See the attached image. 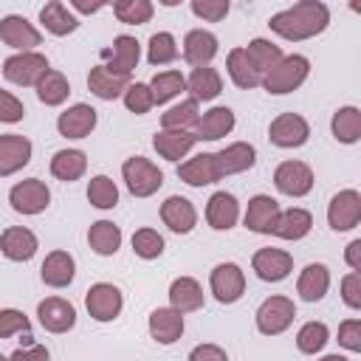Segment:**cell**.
<instances>
[{"label": "cell", "mask_w": 361, "mask_h": 361, "mask_svg": "<svg viewBox=\"0 0 361 361\" xmlns=\"http://www.w3.org/2000/svg\"><path fill=\"white\" fill-rule=\"evenodd\" d=\"M71 8L82 11V14H96L99 8H104V3H82V0H71Z\"/></svg>", "instance_id": "cell-57"}, {"label": "cell", "mask_w": 361, "mask_h": 361, "mask_svg": "<svg viewBox=\"0 0 361 361\" xmlns=\"http://www.w3.org/2000/svg\"><path fill=\"white\" fill-rule=\"evenodd\" d=\"M338 344L350 353H361V319H344L338 324Z\"/></svg>", "instance_id": "cell-51"}, {"label": "cell", "mask_w": 361, "mask_h": 361, "mask_svg": "<svg viewBox=\"0 0 361 361\" xmlns=\"http://www.w3.org/2000/svg\"><path fill=\"white\" fill-rule=\"evenodd\" d=\"M87 87H90L93 96H99L104 102H113V99L124 96V90L130 87V76H121V73L107 71L104 65H96L87 73Z\"/></svg>", "instance_id": "cell-30"}, {"label": "cell", "mask_w": 361, "mask_h": 361, "mask_svg": "<svg viewBox=\"0 0 361 361\" xmlns=\"http://www.w3.org/2000/svg\"><path fill=\"white\" fill-rule=\"evenodd\" d=\"M214 158H217L220 178H226V175H237V172L251 169L257 164V149L248 141H234V144L223 147L220 152H214Z\"/></svg>", "instance_id": "cell-26"}, {"label": "cell", "mask_w": 361, "mask_h": 361, "mask_svg": "<svg viewBox=\"0 0 361 361\" xmlns=\"http://www.w3.org/2000/svg\"><path fill=\"white\" fill-rule=\"evenodd\" d=\"M330 290V268L324 262H310L296 279V293L302 302H322Z\"/></svg>", "instance_id": "cell-27"}, {"label": "cell", "mask_w": 361, "mask_h": 361, "mask_svg": "<svg viewBox=\"0 0 361 361\" xmlns=\"http://www.w3.org/2000/svg\"><path fill=\"white\" fill-rule=\"evenodd\" d=\"M341 299H344V305L353 307V310L361 307V274L350 271V274L341 279Z\"/></svg>", "instance_id": "cell-53"}, {"label": "cell", "mask_w": 361, "mask_h": 361, "mask_svg": "<svg viewBox=\"0 0 361 361\" xmlns=\"http://www.w3.org/2000/svg\"><path fill=\"white\" fill-rule=\"evenodd\" d=\"M133 251L141 259H158L164 254V237L155 228H138L133 234Z\"/></svg>", "instance_id": "cell-47"}, {"label": "cell", "mask_w": 361, "mask_h": 361, "mask_svg": "<svg viewBox=\"0 0 361 361\" xmlns=\"http://www.w3.org/2000/svg\"><path fill=\"white\" fill-rule=\"evenodd\" d=\"M39 23L45 25V31H51L54 37H65L71 31L79 28V17L62 3V0H51L39 8Z\"/></svg>", "instance_id": "cell-34"}, {"label": "cell", "mask_w": 361, "mask_h": 361, "mask_svg": "<svg viewBox=\"0 0 361 361\" xmlns=\"http://www.w3.org/2000/svg\"><path fill=\"white\" fill-rule=\"evenodd\" d=\"M319 361H350L347 355H338V353H330V355H324V358H319Z\"/></svg>", "instance_id": "cell-58"}, {"label": "cell", "mask_w": 361, "mask_h": 361, "mask_svg": "<svg viewBox=\"0 0 361 361\" xmlns=\"http://www.w3.org/2000/svg\"><path fill=\"white\" fill-rule=\"evenodd\" d=\"M195 144H197V138H195L192 130H158V133L152 135L155 152H158L164 161H172V164H178L183 155H189Z\"/></svg>", "instance_id": "cell-21"}, {"label": "cell", "mask_w": 361, "mask_h": 361, "mask_svg": "<svg viewBox=\"0 0 361 361\" xmlns=\"http://www.w3.org/2000/svg\"><path fill=\"white\" fill-rule=\"evenodd\" d=\"M37 316H39V324L48 333H68L76 324V307L68 299H62V296L42 299L37 305Z\"/></svg>", "instance_id": "cell-15"}, {"label": "cell", "mask_w": 361, "mask_h": 361, "mask_svg": "<svg viewBox=\"0 0 361 361\" xmlns=\"http://www.w3.org/2000/svg\"><path fill=\"white\" fill-rule=\"evenodd\" d=\"M330 130H333V138L341 141V144H355L361 138V110L347 104V107H338L333 113V121H330Z\"/></svg>", "instance_id": "cell-38"}, {"label": "cell", "mask_w": 361, "mask_h": 361, "mask_svg": "<svg viewBox=\"0 0 361 361\" xmlns=\"http://www.w3.org/2000/svg\"><path fill=\"white\" fill-rule=\"evenodd\" d=\"M220 51V42L212 31L206 28H192L186 37H183V59L195 68H203L209 65Z\"/></svg>", "instance_id": "cell-23"}, {"label": "cell", "mask_w": 361, "mask_h": 361, "mask_svg": "<svg viewBox=\"0 0 361 361\" xmlns=\"http://www.w3.org/2000/svg\"><path fill=\"white\" fill-rule=\"evenodd\" d=\"M8 361H51V353L42 344H28V347L14 350L8 355Z\"/></svg>", "instance_id": "cell-54"}, {"label": "cell", "mask_w": 361, "mask_h": 361, "mask_svg": "<svg viewBox=\"0 0 361 361\" xmlns=\"http://www.w3.org/2000/svg\"><path fill=\"white\" fill-rule=\"evenodd\" d=\"M102 59H104V68H107V71L121 73V76H130V73L138 68L141 45H138L135 37H130V34H118V37L113 39V45L102 51Z\"/></svg>", "instance_id": "cell-12"}, {"label": "cell", "mask_w": 361, "mask_h": 361, "mask_svg": "<svg viewBox=\"0 0 361 361\" xmlns=\"http://www.w3.org/2000/svg\"><path fill=\"white\" fill-rule=\"evenodd\" d=\"M240 220V203L231 192H214L206 203V223L214 231H228Z\"/></svg>", "instance_id": "cell-24"}, {"label": "cell", "mask_w": 361, "mask_h": 361, "mask_svg": "<svg viewBox=\"0 0 361 361\" xmlns=\"http://www.w3.org/2000/svg\"><path fill=\"white\" fill-rule=\"evenodd\" d=\"M310 228H313V214H310L307 209L290 206V209L279 212V217H276L271 234H276V237H282V240H302V237L310 234Z\"/></svg>", "instance_id": "cell-31"}, {"label": "cell", "mask_w": 361, "mask_h": 361, "mask_svg": "<svg viewBox=\"0 0 361 361\" xmlns=\"http://www.w3.org/2000/svg\"><path fill=\"white\" fill-rule=\"evenodd\" d=\"M226 71H228L231 82H234L237 87H243V90H251V87H257V85L262 82V73L254 68V62L248 59L245 48H231V51H228V56H226Z\"/></svg>", "instance_id": "cell-35"}, {"label": "cell", "mask_w": 361, "mask_h": 361, "mask_svg": "<svg viewBox=\"0 0 361 361\" xmlns=\"http://www.w3.org/2000/svg\"><path fill=\"white\" fill-rule=\"evenodd\" d=\"M45 71H51V65H48L45 54H39V51L11 54L3 62V76L20 87H37V82L45 76Z\"/></svg>", "instance_id": "cell-4"}, {"label": "cell", "mask_w": 361, "mask_h": 361, "mask_svg": "<svg viewBox=\"0 0 361 361\" xmlns=\"http://www.w3.org/2000/svg\"><path fill=\"white\" fill-rule=\"evenodd\" d=\"M8 203H11V209L17 214H39L51 203V189L39 178H25V180H20V183L11 186Z\"/></svg>", "instance_id": "cell-6"}, {"label": "cell", "mask_w": 361, "mask_h": 361, "mask_svg": "<svg viewBox=\"0 0 361 361\" xmlns=\"http://www.w3.org/2000/svg\"><path fill=\"white\" fill-rule=\"evenodd\" d=\"M310 73V62L307 56L302 54H288L282 56L265 76H262V87L271 93V96H282V93H293Z\"/></svg>", "instance_id": "cell-2"}, {"label": "cell", "mask_w": 361, "mask_h": 361, "mask_svg": "<svg viewBox=\"0 0 361 361\" xmlns=\"http://www.w3.org/2000/svg\"><path fill=\"white\" fill-rule=\"evenodd\" d=\"M327 341H330V330H327L324 322H305V324L299 327V333H296V347H299V353H305V355L322 353Z\"/></svg>", "instance_id": "cell-42"}, {"label": "cell", "mask_w": 361, "mask_h": 361, "mask_svg": "<svg viewBox=\"0 0 361 361\" xmlns=\"http://www.w3.org/2000/svg\"><path fill=\"white\" fill-rule=\"evenodd\" d=\"M192 14L206 23H220L228 14V0H192Z\"/></svg>", "instance_id": "cell-50"}, {"label": "cell", "mask_w": 361, "mask_h": 361, "mask_svg": "<svg viewBox=\"0 0 361 361\" xmlns=\"http://www.w3.org/2000/svg\"><path fill=\"white\" fill-rule=\"evenodd\" d=\"M31 322L17 307H0V338H11L14 333H28Z\"/></svg>", "instance_id": "cell-49"}, {"label": "cell", "mask_w": 361, "mask_h": 361, "mask_svg": "<svg viewBox=\"0 0 361 361\" xmlns=\"http://www.w3.org/2000/svg\"><path fill=\"white\" fill-rule=\"evenodd\" d=\"M23 116H25L23 102H20L14 93L0 90V121H6V124H17V121H23Z\"/></svg>", "instance_id": "cell-52"}, {"label": "cell", "mask_w": 361, "mask_h": 361, "mask_svg": "<svg viewBox=\"0 0 361 361\" xmlns=\"http://www.w3.org/2000/svg\"><path fill=\"white\" fill-rule=\"evenodd\" d=\"M0 361H8V358H6V355H0Z\"/></svg>", "instance_id": "cell-59"}, {"label": "cell", "mask_w": 361, "mask_h": 361, "mask_svg": "<svg viewBox=\"0 0 361 361\" xmlns=\"http://www.w3.org/2000/svg\"><path fill=\"white\" fill-rule=\"evenodd\" d=\"M245 54H248V59L254 62V68L265 76L279 59H282V48L279 45H274L271 39H262V37H254L251 42H248V48H245Z\"/></svg>", "instance_id": "cell-43"}, {"label": "cell", "mask_w": 361, "mask_h": 361, "mask_svg": "<svg viewBox=\"0 0 361 361\" xmlns=\"http://www.w3.org/2000/svg\"><path fill=\"white\" fill-rule=\"evenodd\" d=\"M231 130H234V110L217 104V107L206 110V113L197 118V124H195V138H197V141H220V138L228 135Z\"/></svg>", "instance_id": "cell-25"}, {"label": "cell", "mask_w": 361, "mask_h": 361, "mask_svg": "<svg viewBox=\"0 0 361 361\" xmlns=\"http://www.w3.org/2000/svg\"><path fill=\"white\" fill-rule=\"evenodd\" d=\"M39 276L48 288H68L76 276V262L68 251H51L45 259H42V268H39Z\"/></svg>", "instance_id": "cell-29"}, {"label": "cell", "mask_w": 361, "mask_h": 361, "mask_svg": "<svg viewBox=\"0 0 361 361\" xmlns=\"http://www.w3.org/2000/svg\"><path fill=\"white\" fill-rule=\"evenodd\" d=\"M149 336L158 341V344H175L180 336H183V313H178L175 307H155L149 313Z\"/></svg>", "instance_id": "cell-28"}, {"label": "cell", "mask_w": 361, "mask_h": 361, "mask_svg": "<svg viewBox=\"0 0 361 361\" xmlns=\"http://www.w3.org/2000/svg\"><path fill=\"white\" fill-rule=\"evenodd\" d=\"M161 220L169 231L175 234H189L195 226H197V209L192 206L189 197H180V195H169L164 203H161Z\"/></svg>", "instance_id": "cell-17"}, {"label": "cell", "mask_w": 361, "mask_h": 361, "mask_svg": "<svg viewBox=\"0 0 361 361\" xmlns=\"http://www.w3.org/2000/svg\"><path fill=\"white\" fill-rule=\"evenodd\" d=\"M327 23H330V8L322 0H299L290 8L276 11L268 20V28L288 42H302L322 34Z\"/></svg>", "instance_id": "cell-1"}, {"label": "cell", "mask_w": 361, "mask_h": 361, "mask_svg": "<svg viewBox=\"0 0 361 361\" xmlns=\"http://www.w3.org/2000/svg\"><path fill=\"white\" fill-rule=\"evenodd\" d=\"M189 361H228L226 350L217 347V344H197L192 353H189Z\"/></svg>", "instance_id": "cell-55"}, {"label": "cell", "mask_w": 361, "mask_h": 361, "mask_svg": "<svg viewBox=\"0 0 361 361\" xmlns=\"http://www.w3.org/2000/svg\"><path fill=\"white\" fill-rule=\"evenodd\" d=\"M87 200H90V206H96V209H113L116 203H118V186L113 183V178H107V175H96V178H90V183H87Z\"/></svg>", "instance_id": "cell-46"}, {"label": "cell", "mask_w": 361, "mask_h": 361, "mask_svg": "<svg viewBox=\"0 0 361 361\" xmlns=\"http://www.w3.org/2000/svg\"><path fill=\"white\" fill-rule=\"evenodd\" d=\"M279 212H282V209H279V203H276L271 195H254V197L248 200V209H245L243 223H245V228L254 231V234H271V228H274Z\"/></svg>", "instance_id": "cell-22"}, {"label": "cell", "mask_w": 361, "mask_h": 361, "mask_svg": "<svg viewBox=\"0 0 361 361\" xmlns=\"http://www.w3.org/2000/svg\"><path fill=\"white\" fill-rule=\"evenodd\" d=\"M200 118V107L195 99H183L166 113H161V130H189Z\"/></svg>", "instance_id": "cell-41"}, {"label": "cell", "mask_w": 361, "mask_h": 361, "mask_svg": "<svg viewBox=\"0 0 361 361\" xmlns=\"http://www.w3.org/2000/svg\"><path fill=\"white\" fill-rule=\"evenodd\" d=\"M85 169H87V155L82 149H59L51 158V175L56 180L73 183L85 175Z\"/></svg>", "instance_id": "cell-36"}, {"label": "cell", "mask_w": 361, "mask_h": 361, "mask_svg": "<svg viewBox=\"0 0 361 361\" xmlns=\"http://www.w3.org/2000/svg\"><path fill=\"white\" fill-rule=\"evenodd\" d=\"M87 245L99 257H113L121 248V228L110 220H96L87 231Z\"/></svg>", "instance_id": "cell-37"}, {"label": "cell", "mask_w": 361, "mask_h": 361, "mask_svg": "<svg viewBox=\"0 0 361 361\" xmlns=\"http://www.w3.org/2000/svg\"><path fill=\"white\" fill-rule=\"evenodd\" d=\"M68 93H71V85H68V79L59 73V71H45V76L37 82V99L42 102V104H48V107H56V104H62L65 99H68Z\"/></svg>", "instance_id": "cell-40"}, {"label": "cell", "mask_w": 361, "mask_h": 361, "mask_svg": "<svg viewBox=\"0 0 361 361\" xmlns=\"http://www.w3.org/2000/svg\"><path fill=\"white\" fill-rule=\"evenodd\" d=\"M124 107L130 110V113H135V116H144V113H149L152 110V93H149V85L147 82H130V87L124 90Z\"/></svg>", "instance_id": "cell-48"}, {"label": "cell", "mask_w": 361, "mask_h": 361, "mask_svg": "<svg viewBox=\"0 0 361 361\" xmlns=\"http://www.w3.org/2000/svg\"><path fill=\"white\" fill-rule=\"evenodd\" d=\"M0 39L14 48L17 54H25V51H34L39 42H42V34L20 14H6L0 20Z\"/></svg>", "instance_id": "cell-13"}, {"label": "cell", "mask_w": 361, "mask_h": 361, "mask_svg": "<svg viewBox=\"0 0 361 361\" xmlns=\"http://www.w3.org/2000/svg\"><path fill=\"white\" fill-rule=\"evenodd\" d=\"M169 307L178 313H192L203 307V288L195 276H178L169 285Z\"/></svg>", "instance_id": "cell-32"}, {"label": "cell", "mask_w": 361, "mask_h": 361, "mask_svg": "<svg viewBox=\"0 0 361 361\" xmlns=\"http://www.w3.org/2000/svg\"><path fill=\"white\" fill-rule=\"evenodd\" d=\"M31 161V141L20 133H6L0 135V178H8L28 166Z\"/></svg>", "instance_id": "cell-19"}, {"label": "cell", "mask_w": 361, "mask_h": 361, "mask_svg": "<svg viewBox=\"0 0 361 361\" xmlns=\"http://www.w3.org/2000/svg\"><path fill=\"white\" fill-rule=\"evenodd\" d=\"M209 288L220 305H234L245 293V274L237 262H220L209 274Z\"/></svg>", "instance_id": "cell-7"}, {"label": "cell", "mask_w": 361, "mask_h": 361, "mask_svg": "<svg viewBox=\"0 0 361 361\" xmlns=\"http://www.w3.org/2000/svg\"><path fill=\"white\" fill-rule=\"evenodd\" d=\"M85 307H87L90 319L113 322L121 313V307H124V296H121V290L113 282H96L85 293Z\"/></svg>", "instance_id": "cell-8"}, {"label": "cell", "mask_w": 361, "mask_h": 361, "mask_svg": "<svg viewBox=\"0 0 361 361\" xmlns=\"http://www.w3.org/2000/svg\"><path fill=\"white\" fill-rule=\"evenodd\" d=\"M344 259H347V265H350L355 274H361V240H353V243L347 245Z\"/></svg>", "instance_id": "cell-56"}, {"label": "cell", "mask_w": 361, "mask_h": 361, "mask_svg": "<svg viewBox=\"0 0 361 361\" xmlns=\"http://www.w3.org/2000/svg\"><path fill=\"white\" fill-rule=\"evenodd\" d=\"M296 316V305L288 296H268L259 307H257V330L262 336H279L293 324Z\"/></svg>", "instance_id": "cell-5"}, {"label": "cell", "mask_w": 361, "mask_h": 361, "mask_svg": "<svg viewBox=\"0 0 361 361\" xmlns=\"http://www.w3.org/2000/svg\"><path fill=\"white\" fill-rule=\"evenodd\" d=\"M327 223L333 231H350L361 223V195L355 189H341L327 203Z\"/></svg>", "instance_id": "cell-11"}, {"label": "cell", "mask_w": 361, "mask_h": 361, "mask_svg": "<svg viewBox=\"0 0 361 361\" xmlns=\"http://www.w3.org/2000/svg\"><path fill=\"white\" fill-rule=\"evenodd\" d=\"M147 85H149L152 102H155V104H166V102L175 99L180 90H186V76H183L180 71H161V73H155Z\"/></svg>", "instance_id": "cell-39"}, {"label": "cell", "mask_w": 361, "mask_h": 361, "mask_svg": "<svg viewBox=\"0 0 361 361\" xmlns=\"http://www.w3.org/2000/svg\"><path fill=\"white\" fill-rule=\"evenodd\" d=\"M274 186L288 197H305L313 189V169L305 161H282L274 169Z\"/></svg>", "instance_id": "cell-9"}, {"label": "cell", "mask_w": 361, "mask_h": 361, "mask_svg": "<svg viewBox=\"0 0 361 361\" xmlns=\"http://www.w3.org/2000/svg\"><path fill=\"white\" fill-rule=\"evenodd\" d=\"M152 11H155V6L149 0H118L113 6L116 20L124 25H144L152 20Z\"/></svg>", "instance_id": "cell-44"}, {"label": "cell", "mask_w": 361, "mask_h": 361, "mask_svg": "<svg viewBox=\"0 0 361 361\" xmlns=\"http://www.w3.org/2000/svg\"><path fill=\"white\" fill-rule=\"evenodd\" d=\"M178 59V42L169 31H158L149 37V45H147V62L149 65H169Z\"/></svg>", "instance_id": "cell-45"}, {"label": "cell", "mask_w": 361, "mask_h": 361, "mask_svg": "<svg viewBox=\"0 0 361 361\" xmlns=\"http://www.w3.org/2000/svg\"><path fill=\"white\" fill-rule=\"evenodd\" d=\"M96 121H99V116H96V110L90 107V104H71L68 110H62L59 113V118H56V130H59V135H65V138H87L93 130H96Z\"/></svg>", "instance_id": "cell-16"}, {"label": "cell", "mask_w": 361, "mask_h": 361, "mask_svg": "<svg viewBox=\"0 0 361 361\" xmlns=\"http://www.w3.org/2000/svg\"><path fill=\"white\" fill-rule=\"evenodd\" d=\"M37 248H39L37 234L31 228H25V226H8L0 234V251L11 262H28L37 254Z\"/></svg>", "instance_id": "cell-18"}, {"label": "cell", "mask_w": 361, "mask_h": 361, "mask_svg": "<svg viewBox=\"0 0 361 361\" xmlns=\"http://www.w3.org/2000/svg\"><path fill=\"white\" fill-rule=\"evenodd\" d=\"M121 178L133 197H149L164 186V172L144 155H133L121 164Z\"/></svg>", "instance_id": "cell-3"}, {"label": "cell", "mask_w": 361, "mask_h": 361, "mask_svg": "<svg viewBox=\"0 0 361 361\" xmlns=\"http://www.w3.org/2000/svg\"><path fill=\"white\" fill-rule=\"evenodd\" d=\"M268 138L282 149H296L310 138V127L299 113H279L268 127Z\"/></svg>", "instance_id": "cell-10"}, {"label": "cell", "mask_w": 361, "mask_h": 361, "mask_svg": "<svg viewBox=\"0 0 361 361\" xmlns=\"http://www.w3.org/2000/svg\"><path fill=\"white\" fill-rule=\"evenodd\" d=\"M178 178L189 186H209V183L220 180L214 152H197V155L180 161L178 164Z\"/></svg>", "instance_id": "cell-20"}, {"label": "cell", "mask_w": 361, "mask_h": 361, "mask_svg": "<svg viewBox=\"0 0 361 361\" xmlns=\"http://www.w3.org/2000/svg\"><path fill=\"white\" fill-rule=\"evenodd\" d=\"M186 90L192 93L189 99H195V102H212L223 93V76L217 73V68H209V65L192 68V73L186 79Z\"/></svg>", "instance_id": "cell-33"}, {"label": "cell", "mask_w": 361, "mask_h": 361, "mask_svg": "<svg viewBox=\"0 0 361 361\" xmlns=\"http://www.w3.org/2000/svg\"><path fill=\"white\" fill-rule=\"evenodd\" d=\"M251 268L262 282H282L293 271V257L282 248H259L251 257Z\"/></svg>", "instance_id": "cell-14"}]
</instances>
